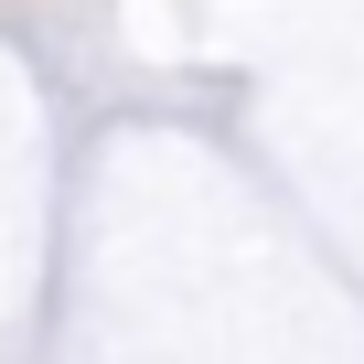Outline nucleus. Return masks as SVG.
Segmentation results:
<instances>
[]
</instances>
